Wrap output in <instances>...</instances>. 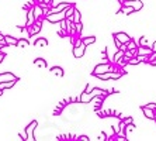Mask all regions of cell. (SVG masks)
<instances>
[{"instance_id":"obj_27","label":"cell","mask_w":156,"mask_h":141,"mask_svg":"<svg viewBox=\"0 0 156 141\" xmlns=\"http://www.w3.org/2000/svg\"><path fill=\"white\" fill-rule=\"evenodd\" d=\"M124 123L125 124H129V123H134V121H132V117H124V120H122Z\"/></svg>"},{"instance_id":"obj_15","label":"cell","mask_w":156,"mask_h":141,"mask_svg":"<svg viewBox=\"0 0 156 141\" xmlns=\"http://www.w3.org/2000/svg\"><path fill=\"white\" fill-rule=\"evenodd\" d=\"M4 41H6V44L7 45H16L17 47V38H14V37H10V35H4Z\"/></svg>"},{"instance_id":"obj_4","label":"cell","mask_w":156,"mask_h":141,"mask_svg":"<svg viewBox=\"0 0 156 141\" xmlns=\"http://www.w3.org/2000/svg\"><path fill=\"white\" fill-rule=\"evenodd\" d=\"M37 126H38V123H37L35 120H34V121H31V123H30L28 126L26 127L27 140H28V141H33V140H35V137H34V130H35V128H37Z\"/></svg>"},{"instance_id":"obj_29","label":"cell","mask_w":156,"mask_h":141,"mask_svg":"<svg viewBox=\"0 0 156 141\" xmlns=\"http://www.w3.org/2000/svg\"><path fill=\"white\" fill-rule=\"evenodd\" d=\"M114 43H115V47L118 48V50H120V47H121V45H122V43H120V41L117 40V38H114Z\"/></svg>"},{"instance_id":"obj_16","label":"cell","mask_w":156,"mask_h":141,"mask_svg":"<svg viewBox=\"0 0 156 141\" xmlns=\"http://www.w3.org/2000/svg\"><path fill=\"white\" fill-rule=\"evenodd\" d=\"M16 80H10V82H2L0 83V91H6V89H9V87H13L14 86Z\"/></svg>"},{"instance_id":"obj_33","label":"cell","mask_w":156,"mask_h":141,"mask_svg":"<svg viewBox=\"0 0 156 141\" xmlns=\"http://www.w3.org/2000/svg\"><path fill=\"white\" fill-rule=\"evenodd\" d=\"M3 59H4V54H3V52H0V64L3 62Z\"/></svg>"},{"instance_id":"obj_26","label":"cell","mask_w":156,"mask_h":141,"mask_svg":"<svg viewBox=\"0 0 156 141\" xmlns=\"http://www.w3.org/2000/svg\"><path fill=\"white\" fill-rule=\"evenodd\" d=\"M148 45V38L146 37H141V40H139V47H146Z\"/></svg>"},{"instance_id":"obj_17","label":"cell","mask_w":156,"mask_h":141,"mask_svg":"<svg viewBox=\"0 0 156 141\" xmlns=\"http://www.w3.org/2000/svg\"><path fill=\"white\" fill-rule=\"evenodd\" d=\"M80 17H82V14H80V11L77 10V9H75V11H73L72 17H70L72 23H79V21H80Z\"/></svg>"},{"instance_id":"obj_22","label":"cell","mask_w":156,"mask_h":141,"mask_svg":"<svg viewBox=\"0 0 156 141\" xmlns=\"http://www.w3.org/2000/svg\"><path fill=\"white\" fill-rule=\"evenodd\" d=\"M51 72L58 76H63V69H62L61 66H54V68L51 69Z\"/></svg>"},{"instance_id":"obj_30","label":"cell","mask_w":156,"mask_h":141,"mask_svg":"<svg viewBox=\"0 0 156 141\" xmlns=\"http://www.w3.org/2000/svg\"><path fill=\"white\" fill-rule=\"evenodd\" d=\"M20 137H23V140H27V133H26V130L23 131V133H20Z\"/></svg>"},{"instance_id":"obj_36","label":"cell","mask_w":156,"mask_h":141,"mask_svg":"<svg viewBox=\"0 0 156 141\" xmlns=\"http://www.w3.org/2000/svg\"><path fill=\"white\" fill-rule=\"evenodd\" d=\"M35 2H38V3H44V0H35Z\"/></svg>"},{"instance_id":"obj_31","label":"cell","mask_w":156,"mask_h":141,"mask_svg":"<svg viewBox=\"0 0 156 141\" xmlns=\"http://www.w3.org/2000/svg\"><path fill=\"white\" fill-rule=\"evenodd\" d=\"M79 140L80 141H89V137H87V135H80Z\"/></svg>"},{"instance_id":"obj_9","label":"cell","mask_w":156,"mask_h":141,"mask_svg":"<svg viewBox=\"0 0 156 141\" xmlns=\"http://www.w3.org/2000/svg\"><path fill=\"white\" fill-rule=\"evenodd\" d=\"M27 28L30 30V35H35V34H38L41 31V21H35L33 25H30Z\"/></svg>"},{"instance_id":"obj_20","label":"cell","mask_w":156,"mask_h":141,"mask_svg":"<svg viewBox=\"0 0 156 141\" xmlns=\"http://www.w3.org/2000/svg\"><path fill=\"white\" fill-rule=\"evenodd\" d=\"M28 45H30V43H28V40H26V38H21V40H18L17 41V47L18 48H28Z\"/></svg>"},{"instance_id":"obj_6","label":"cell","mask_w":156,"mask_h":141,"mask_svg":"<svg viewBox=\"0 0 156 141\" xmlns=\"http://www.w3.org/2000/svg\"><path fill=\"white\" fill-rule=\"evenodd\" d=\"M84 51H86V45L83 43L79 44V45H73V57L75 58H82L84 55Z\"/></svg>"},{"instance_id":"obj_37","label":"cell","mask_w":156,"mask_h":141,"mask_svg":"<svg viewBox=\"0 0 156 141\" xmlns=\"http://www.w3.org/2000/svg\"><path fill=\"white\" fill-rule=\"evenodd\" d=\"M2 95H3V91H0V96H2Z\"/></svg>"},{"instance_id":"obj_18","label":"cell","mask_w":156,"mask_h":141,"mask_svg":"<svg viewBox=\"0 0 156 141\" xmlns=\"http://www.w3.org/2000/svg\"><path fill=\"white\" fill-rule=\"evenodd\" d=\"M41 45H42V47H47L48 45V41L45 40V38H38V40H35L34 41V47H41Z\"/></svg>"},{"instance_id":"obj_35","label":"cell","mask_w":156,"mask_h":141,"mask_svg":"<svg viewBox=\"0 0 156 141\" xmlns=\"http://www.w3.org/2000/svg\"><path fill=\"white\" fill-rule=\"evenodd\" d=\"M124 2H125V0H118V3L120 4H124Z\"/></svg>"},{"instance_id":"obj_12","label":"cell","mask_w":156,"mask_h":141,"mask_svg":"<svg viewBox=\"0 0 156 141\" xmlns=\"http://www.w3.org/2000/svg\"><path fill=\"white\" fill-rule=\"evenodd\" d=\"M153 52L152 48H148V45L146 47H139L138 45V55H142V57H149V55Z\"/></svg>"},{"instance_id":"obj_32","label":"cell","mask_w":156,"mask_h":141,"mask_svg":"<svg viewBox=\"0 0 156 141\" xmlns=\"http://www.w3.org/2000/svg\"><path fill=\"white\" fill-rule=\"evenodd\" d=\"M44 3H45V4H49V6H51V4L54 3V0H44Z\"/></svg>"},{"instance_id":"obj_8","label":"cell","mask_w":156,"mask_h":141,"mask_svg":"<svg viewBox=\"0 0 156 141\" xmlns=\"http://www.w3.org/2000/svg\"><path fill=\"white\" fill-rule=\"evenodd\" d=\"M10 80H16V82H17L18 78H17V76H14L11 72L0 73V83H2V82H10Z\"/></svg>"},{"instance_id":"obj_24","label":"cell","mask_w":156,"mask_h":141,"mask_svg":"<svg viewBox=\"0 0 156 141\" xmlns=\"http://www.w3.org/2000/svg\"><path fill=\"white\" fill-rule=\"evenodd\" d=\"M75 24V34H77V35H80V33H82V30H83V25H82V23H73Z\"/></svg>"},{"instance_id":"obj_3","label":"cell","mask_w":156,"mask_h":141,"mask_svg":"<svg viewBox=\"0 0 156 141\" xmlns=\"http://www.w3.org/2000/svg\"><path fill=\"white\" fill-rule=\"evenodd\" d=\"M108 71H111V62H103V64H100V65L96 66L91 73H93L94 76H97V75H101V73L108 72Z\"/></svg>"},{"instance_id":"obj_21","label":"cell","mask_w":156,"mask_h":141,"mask_svg":"<svg viewBox=\"0 0 156 141\" xmlns=\"http://www.w3.org/2000/svg\"><path fill=\"white\" fill-rule=\"evenodd\" d=\"M34 65L41 66V68H47V61H45V59H42V58H38V59H35V61H34Z\"/></svg>"},{"instance_id":"obj_1","label":"cell","mask_w":156,"mask_h":141,"mask_svg":"<svg viewBox=\"0 0 156 141\" xmlns=\"http://www.w3.org/2000/svg\"><path fill=\"white\" fill-rule=\"evenodd\" d=\"M124 73L121 72H117V71H108V72H105V73H101V75H97V78L98 79H101V80H117V79H120L121 76H122Z\"/></svg>"},{"instance_id":"obj_34","label":"cell","mask_w":156,"mask_h":141,"mask_svg":"<svg viewBox=\"0 0 156 141\" xmlns=\"http://www.w3.org/2000/svg\"><path fill=\"white\" fill-rule=\"evenodd\" d=\"M151 48H152V50H153V52H156V41L152 44V47H151Z\"/></svg>"},{"instance_id":"obj_14","label":"cell","mask_w":156,"mask_h":141,"mask_svg":"<svg viewBox=\"0 0 156 141\" xmlns=\"http://www.w3.org/2000/svg\"><path fill=\"white\" fill-rule=\"evenodd\" d=\"M34 16H35V18L44 17V9L41 6H34Z\"/></svg>"},{"instance_id":"obj_25","label":"cell","mask_w":156,"mask_h":141,"mask_svg":"<svg viewBox=\"0 0 156 141\" xmlns=\"http://www.w3.org/2000/svg\"><path fill=\"white\" fill-rule=\"evenodd\" d=\"M124 52H125V51L118 50V52H117V54L114 55V62H118V61H120V59L124 57Z\"/></svg>"},{"instance_id":"obj_2","label":"cell","mask_w":156,"mask_h":141,"mask_svg":"<svg viewBox=\"0 0 156 141\" xmlns=\"http://www.w3.org/2000/svg\"><path fill=\"white\" fill-rule=\"evenodd\" d=\"M44 18L49 23H61L62 20L66 18V16H65V11H59V13H49V14H47Z\"/></svg>"},{"instance_id":"obj_19","label":"cell","mask_w":156,"mask_h":141,"mask_svg":"<svg viewBox=\"0 0 156 141\" xmlns=\"http://www.w3.org/2000/svg\"><path fill=\"white\" fill-rule=\"evenodd\" d=\"M82 43L84 45H90V44H94L96 43V37H86V38H82Z\"/></svg>"},{"instance_id":"obj_10","label":"cell","mask_w":156,"mask_h":141,"mask_svg":"<svg viewBox=\"0 0 156 141\" xmlns=\"http://www.w3.org/2000/svg\"><path fill=\"white\" fill-rule=\"evenodd\" d=\"M142 112H144V114L146 116V119H151V120L156 119V112L155 110H152V109L146 107V106H142Z\"/></svg>"},{"instance_id":"obj_28","label":"cell","mask_w":156,"mask_h":141,"mask_svg":"<svg viewBox=\"0 0 156 141\" xmlns=\"http://www.w3.org/2000/svg\"><path fill=\"white\" fill-rule=\"evenodd\" d=\"M97 140H103V141H105V140H107V135H105L104 133H101V134H100V135H98V138H97Z\"/></svg>"},{"instance_id":"obj_7","label":"cell","mask_w":156,"mask_h":141,"mask_svg":"<svg viewBox=\"0 0 156 141\" xmlns=\"http://www.w3.org/2000/svg\"><path fill=\"white\" fill-rule=\"evenodd\" d=\"M35 21H37V18H35V16H34V6H33V7H30L28 11H27V23H26V27L33 25Z\"/></svg>"},{"instance_id":"obj_5","label":"cell","mask_w":156,"mask_h":141,"mask_svg":"<svg viewBox=\"0 0 156 141\" xmlns=\"http://www.w3.org/2000/svg\"><path fill=\"white\" fill-rule=\"evenodd\" d=\"M122 6H131V7L134 9V11H139L144 7V3H142L141 0H125Z\"/></svg>"},{"instance_id":"obj_11","label":"cell","mask_w":156,"mask_h":141,"mask_svg":"<svg viewBox=\"0 0 156 141\" xmlns=\"http://www.w3.org/2000/svg\"><path fill=\"white\" fill-rule=\"evenodd\" d=\"M113 37L114 38H117V40L120 41V43H122V44H127L128 41L131 40V37L128 35V34H125V33H115Z\"/></svg>"},{"instance_id":"obj_23","label":"cell","mask_w":156,"mask_h":141,"mask_svg":"<svg viewBox=\"0 0 156 141\" xmlns=\"http://www.w3.org/2000/svg\"><path fill=\"white\" fill-rule=\"evenodd\" d=\"M120 13H124V14H131V13H134V9L131 7V6H122Z\"/></svg>"},{"instance_id":"obj_13","label":"cell","mask_w":156,"mask_h":141,"mask_svg":"<svg viewBox=\"0 0 156 141\" xmlns=\"http://www.w3.org/2000/svg\"><path fill=\"white\" fill-rule=\"evenodd\" d=\"M91 100H93V96L89 92H83L79 98V102H82V103H87V102H91Z\"/></svg>"}]
</instances>
